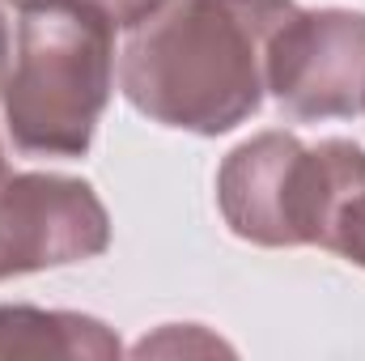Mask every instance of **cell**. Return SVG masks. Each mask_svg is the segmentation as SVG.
<instances>
[{"label":"cell","mask_w":365,"mask_h":361,"mask_svg":"<svg viewBox=\"0 0 365 361\" xmlns=\"http://www.w3.org/2000/svg\"><path fill=\"white\" fill-rule=\"evenodd\" d=\"M0 162H4V158H0Z\"/></svg>","instance_id":"cell-11"},{"label":"cell","mask_w":365,"mask_h":361,"mask_svg":"<svg viewBox=\"0 0 365 361\" xmlns=\"http://www.w3.org/2000/svg\"><path fill=\"white\" fill-rule=\"evenodd\" d=\"M268 90L293 119L361 115L365 17L349 9H293L268 43Z\"/></svg>","instance_id":"cell-3"},{"label":"cell","mask_w":365,"mask_h":361,"mask_svg":"<svg viewBox=\"0 0 365 361\" xmlns=\"http://www.w3.org/2000/svg\"><path fill=\"white\" fill-rule=\"evenodd\" d=\"M30 4H43V0H30ZM51 4H68V9H81V13H90L98 21H106L110 30H119V26H136V21H145L162 0H51ZM26 9V4H21Z\"/></svg>","instance_id":"cell-8"},{"label":"cell","mask_w":365,"mask_h":361,"mask_svg":"<svg viewBox=\"0 0 365 361\" xmlns=\"http://www.w3.org/2000/svg\"><path fill=\"white\" fill-rule=\"evenodd\" d=\"M297 149V136L264 132L225 158L217 175V200L238 238H251L259 247H284V187Z\"/></svg>","instance_id":"cell-6"},{"label":"cell","mask_w":365,"mask_h":361,"mask_svg":"<svg viewBox=\"0 0 365 361\" xmlns=\"http://www.w3.org/2000/svg\"><path fill=\"white\" fill-rule=\"evenodd\" d=\"M17 4H30V0H17Z\"/></svg>","instance_id":"cell-10"},{"label":"cell","mask_w":365,"mask_h":361,"mask_svg":"<svg viewBox=\"0 0 365 361\" xmlns=\"http://www.w3.org/2000/svg\"><path fill=\"white\" fill-rule=\"evenodd\" d=\"M119 340L86 315L0 306V357H115Z\"/></svg>","instance_id":"cell-7"},{"label":"cell","mask_w":365,"mask_h":361,"mask_svg":"<svg viewBox=\"0 0 365 361\" xmlns=\"http://www.w3.org/2000/svg\"><path fill=\"white\" fill-rule=\"evenodd\" d=\"M284 247H327L365 268V153L357 145L297 149L284 187Z\"/></svg>","instance_id":"cell-5"},{"label":"cell","mask_w":365,"mask_h":361,"mask_svg":"<svg viewBox=\"0 0 365 361\" xmlns=\"http://www.w3.org/2000/svg\"><path fill=\"white\" fill-rule=\"evenodd\" d=\"M293 9V0H162L123 47L128 102L200 136L238 128L259 111L268 43Z\"/></svg>","instance_id":"cell-1"},{"label":"cell","mask_w":365,"mask_h":361,"mask_svg":"<svg viewBox=\"0 0 365 361\" xmlns=\"http://www.w3.org/2000/svg\"><path fill=\"white\" fill-rule=\"evenodd\" d=\"M9 81V30H4V17H0V90Z\"/></svg>","instance_id":"cell-9"},{"label":"cell","mask_w":365,"mask_h":361,"mask_svg":"<svg viewBox=\"0 0 365 361\" xmlns=\"http://www.w3.org/2000/svg\"><path fill=\"white\" fill-rule=\"evenodd\" d=\"M110 221L90 183L9 175L0 162V280L102 255Z\"/></svg>","instance_id":"cell-4"},{"label":"cell","mask_w":365,"mask_h":361,"mask_svg":"<svg viewBox=\"0 0 365 361\" xmlns=\"http://www.w3.org/2000/svg\"><path fill=\"white\" fill-rule=\"evenodd\" d=\"M110 26L68 4H26L4 81L13 145L34 158H81L110 98Z\"/></svg>","instance_id":"cell-2"}]
</instances>
